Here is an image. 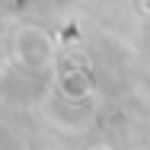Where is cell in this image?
<instances>
[{
	"instance_id": "2",
	"label": "cell",
	"mask_w": 150,
	"mask_h": 150,
	"mask_svg": "<svg viewBox=\"0 0 150 150\" xmlns=\"http://www.w3.org/2000/svg\"><path fill=\"white\" fill-rule=\"evenodd\" d=\"M64 93H67V96H86V93H90V80H86L83 74H74V70H70V74L64 77Z\"/></svg>"
},
{
	"instance_id": "1",
	"label": "cell",
	"mask_w": 150,
	"mask_h": 150,
	"mask_svg": "<svg viewBox=\"0 0 150 150\" xmlns=\"http://www.w3.org/2000/svg\"><path fill=\"white\" fill-rule=\"evenodd\" d=\"M13 51H16V61L26 64L29 70H42V67H48V61H51V42H48V35L42 29L26 26V29L16 32Z\"/></svg>"
},
{
	"instance_id": "3",
	"label": "cell",
	"mask_w": 150,
	"mask_h": 150,
	"mask_svg": "<svg viewBox=\"0 0 150 150\" xmlns=\"http://www.w3.org/2000/svg\"><path fill=\"white\" fill-rule=\"evenodd\" d=\"M96 150H112V147H96Z\"/></svg>"
}]
</instances>
